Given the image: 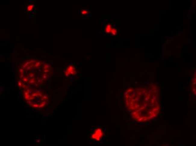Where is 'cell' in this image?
<instances>
[{
	"label": "cell",
	"instance_id": "cell-1",
	"mask_svg": "<svg viewBox=\"0 0 196 146\" xmlns=\"http://www.w3.org/2000/svg\"><path fill=\"white\" fill-rule=\"evenodd\" d=\"M125 106L136 121L145 123L157 117L161 109L159 88L154 84L131 87L124 94Z\"/></svg>",
	"mask_w": 196,
	"mask_h": 146
},
{
	"label": "cell",
	"instance_id": "cell-7",
	"mask_svg": "<svg viewBox=\"0 0 196 146\" xmlns=\"http://www.w3.org/2000/svg\"><path fill=\"white\" fill-rule=\"evenodd\" d=\"M112 29H113V28L112 26V25L110 24H107L105 27V32L107 33H110L111 30H112Z\"/></svg>",
	"mask_w": 196,
	"mask_h": 146
},
{
	"label": "cell",
	"instance_id": "cell-9",
	"mask_svg": "<svg viewBox=\"0 0 196 146\" xmlns=\"http://www.w3.org/2000/svg\"><path fill=\"white\" fill-rule=\"evenodd\" d=\"M33 5H30L28 6V8H27V10H28V11H32V10H33Z\"/></svg>",
	"mask_w": 196,
	"mask_h": 146
},
{
	"label": "cell",
	"instance_id": "cell-2",
	"mask_svg": "<svg viewBox=\"0 0 196 146\" xmlns=\"http://www.w3.org/2000/svg\"><path fill=\"white\" fill-rule=\"evenodd\" d=\"M51 73L50 65L36 59L24 61L18 69L20 81L26 86L33 87L43 86L49 79Z\"/></svg>",
	"mask_w": 196,
	"mask_h": 146
},
{
	"label": "cell",
	"instance_id": "cell-10",
	"mask_svg": "<svg viewBox=\"0 0 196 146\" xmlns=\"http://www.w3.org/2000/svg\"><path fill=\"white\" fill-rule=\"evenodd\" d=\"M88 13H89V11L87 10H83L82 11V14L83 15H86Z\"/></svg>",
	"mask_w": 196,
	"mask_h": 146
},
{
	"label": "cell",
	"instance_id": "cell-4",
	"mask_svg": "<svg viewBox=\"0 0 196 146\" xmlns=\"http://www.w3.org/2000/svg\"><path fill=\"white\" fill-rule=\"evenodd\" d=\"M103 137V131L100 128L96 129L92 134V138L96 141H100Z\"/></svg>",
	"mask_w": 196,
	"mask_h": 146
},
{
	"label": "cell",
	"instance_id": "cell-3",
	"mask_svg": "<svg viewBox=\"0 0 196 146\" xmlns=\"http://www.w3.org/2000/svg\"><path fill=\"white\" fill-rule=\"evenodd\" d=\"M22 89L24 99L27 104L32 108H41L48 104V95L43 90L26 85H25Z\"/></svg>",
	"mask_w": 196,
	"mask_h": 146
},
{
	"label": "cell",
	"instance_id": "cell-8",
	"mask_svg": "<svg viewBox=\"0 0 196 146\" xmlns=\"http://www.w3.org/2000/svg\"><path fill=\"white\" fill-rule=\"evenodd\" d=\"M110 33H111L112 35H117V30L116 29H115V28H113L112 30H111Z\"/></svg>",
	"mask_w": 196,
	"mask_h": 146
},
{
	"label": "cell",
	"instance_id": "cell-5",
	"mask_svg": "<svg viewBox=\"0 0 196 146\" xmlns=\"http://www.w3.org/2000/svg\"><path fill=\"white\" fill-rule=\"evenodd\" d=\"M76 74H77V71L76 68L72 65H69L65 70V75L67 77L75 75Z\"/></svg>",
	"mask_w": 196,
	"mask_h": 146
},
{
	"label": "cell",
	"instance_id": "cell-6",
	"mask_svg": "<svg viewBox=\"0 0 196 146\" xmlns=\"http://www.w3.org/2000/svg\"><path fill=\"white\" fill-rule=\"evenodd\" d=\"M191 89H192V93L196 96V71L194 74L193 77L192 79Z\"/></svg>",
	"mask_w": 196,
	"mask_h": 146
}]
</instances>
